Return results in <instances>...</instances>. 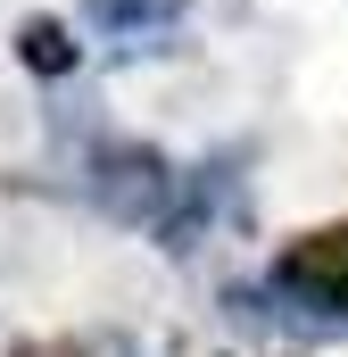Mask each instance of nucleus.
Masks as SVG:
<instances>
[{"label":"nucleus","instance_id":"1","mask_svg":"<svg viewBox=\"0 0 348 357\" xmlns=\"http://www.w3.org/2000/svg\"><path fill=\"white\" fill-rule=\"evenodd\" d=\"M282 291H307L324 307H348V225H315L282 250Z\"/></svg>","mask_w":348,"mask_h":357},{"label":"nucleus","instance_id":"2","mask_svg":"<svg viewBox=\"0 0 348 357\" xmlns=\"http://www.w3.org/2000/svg\"><path fill=\"white\" fill-rule=\"evenodd\" d=\"M91 199L108 216H158L166 208V158L158 150H108L91 175Z\"/></svg>","mask_w":348,"mask_h":357},{"label":"nucleus","instance_id":"3","mask_svg":"<svg viewBox=\"0 0 348 357\" xmlns=\"http://www.w3.org/2000/svg\"><path fill=\"white\" fill-rule=\"evenodd\" d=\"M17 59H25L33 75H50V84H58V75H75V59H84V50L67 42V25H50V17H25V25H17Z\"/></svg>","mask_w":348,"mask_h":357},{"label":"nucleus","instance_id":"4","mask_svg":"<svg viewBox=\"0 0 348 357\" xmlns=\"http://www.w3.org/2000/svg\"><path fill=\"white\" fill-rule=\"evenodd\" d=\"M100 17H141V8H174V0H91Z\"/></svg>","mask_w":348,"mask_h":357},{"label":"nucleus","instance_id":"5","mask_svg":"<svg viewBox=\"0 0 348 357\" xmlns=\"http://www.w3.org/2000/svg\"><path fill=\"white\" fill-rule=\"evenodd\" d=\"M8 357H84V349H8Z\"/></svg>","mask_w":348,"mask_h":357}]
</instances>
